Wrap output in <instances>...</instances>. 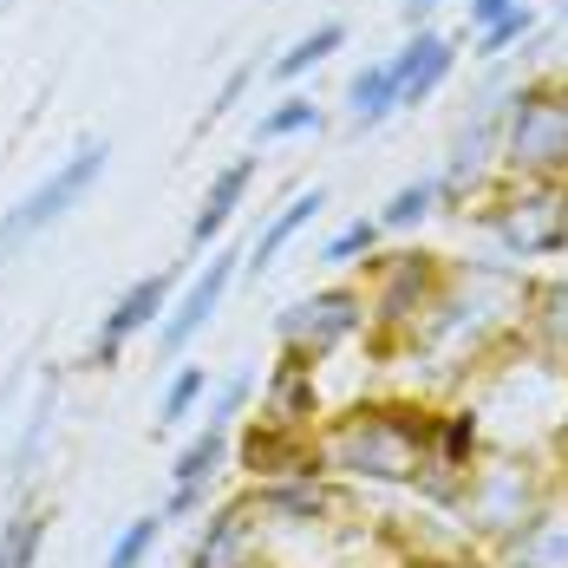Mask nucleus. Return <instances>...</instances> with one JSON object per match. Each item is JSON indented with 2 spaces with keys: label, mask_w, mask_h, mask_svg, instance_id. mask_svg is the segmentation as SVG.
Masks as SVG:
<instances>
[{
  "label": "nucleus",
  "mask_w": 568,
  "mask_h": 568,
  "mask_svg": "<svg viewBox=\"0 0 568 568\" xmlns=\"http://www.w3.org/2000/svg\"><path fill=\"white\" fill-rule=\"evenodd\" d=\"M314 457L341 484H386L412 490V477L432 457V405L412 398H366L314 425Z\"/></svg>",
  "instance_id": "obj_1"
},
{
  "label": "nucleus",
  "mask_w": 568,
  "mask_h": 568,
  "mask_svg": "<svg viewBox=\"0 0 568 568\" xmlns=\"http://www.w3.org/2000/svg\"><path fill=\"white\" fill-rule=\"evenodd\" d=\"M210 504H216V490H210V484H171V497H164L158 510H164V523H196Z\"/></svg>",
  "instance_id": "obj_33"
},
{
  "label": "nucleus",
  "mask_w": 568,
  "mask_h": 568,
  "mask_svg": "<svg viewBox=\"0 0 568 568\" xmlns=\"http://www.w3.org/2000/svg\"><path fill=\"white\" fill-rule=\"evenodd\" d=\"M504 176H536V183H568V79L536 72L516 79L504 105Z\"/></svg>",
  "instance_id": "obj_4"
},
{
  "label": "nucleus",
  "mask_w": 568,
  "mask_h": 568,
  "mask_svg": "<svg viewBox=\"0 0 568 568\" xmlns=\"http://www.w3.org/2000/svg\"><path fill=\"white\" fill-rule=\"evenodd\" d=\"M255 72H262V59H242V65H229L223 85L210 92V105H203V118H196V131H210V124H223L242 99H248V85H255Z\"/></svg>",
  "instance_id": "obj_32"
},
{
  "label": "nucleus",
  "mask_w": 568,
  "mask_h": 568,
  "mask_svg": "<svg viewBox=\"0 0 568 568\" xmlns=\"http://www.w3.org/2000/svg\"><path fill=\"white\" fill-rule=\"evenodd\" d=\"M53 425H59V366H47V373H40V386H33L27 418H20V438L7 445V457H0V470H7V484H13V497H27L33 470L47 464V452H53Z\"/></svg>",
  "instance_id": "obj_17"
},
{
  "label": "nucleus",
  "mask_w": 568,
  "mask_h": 568,
  "mask_svg": "<svg viewBox=\"0 0 568 568\" xmlns=\"http://www.w3.org/2000/svg\"><path fill=\"white\" fill-rule=\"evenodd\" d=\"M562 484H568V457H562Z\"/></svg>",
  "instance_id": "obj_39"
},
{
  "label": "nucleus",
  "mask_w": 568,
  "mask_h": 568,
  "mask_svg": "<svg viewBox=\"0 0 568 568\" xmlns=\"http://www.w3.org/2000/svg\"><path fill=\"white\" fill-rule=\"evenodd\" d=\"M47 536H53V504L20 497L13 510L0 516V568H40Z\"/></svg>",
  "instance_id": "obj_20"
},
{
  "label": "nucleus",
  "mask_w": 568,
  "mask_h": 568,
  "mask_svg": "<svg viewBox=\"0 0 568 568\" xmlns=\"http://www.w3.org/2000/svg\"><path fill=\"white\" fill-rule=\"evenodd\" d=\"M242 242H223V248H210V262H196L190 275H183V287L171 294V307H164V321L151 327L158 334V353L164 359H183L190 346L210 334V321L223 314V301H229V287L242 282Z\"/></svg>",
  "instance_id": "obj_8"
},
{
  "label": "nucleus",
  "mask_w": 568,
  "mask_h": 568,
  "mask_svg": "<svg viewBox=\"0 0 568 568\" xmlns=\"http://www.w3.org/2000/svg\"><path fill=\"white\" fill-rule=\"evenodd\" d=\"M255 176H262V158H229L223 171L210 176V190H203V203H196V216H190V248L223 242V229L235 223V210L248 203Z\"/></svg>",
  "instance_id": "obj_19"
},
{
  "label": "nucleus",
  "mask_w": 568,
  "mask_h": 568,
  "mask_svg": "<svg viewBox=\"0 0 568 568\" xmlns=\"http://www.w3.org/2000/svg\"><path fill=\"white\" fill-rule=\"evenodd\" d=\"M248 504L262 516V529L282 536H327L353 516V484L307 470V477H275V484H248Z\"/></svg>",
  "instance_id": "obj_9"
},
{
  "label": "nucleus",
  "mask_w": 568,
  "mask_h": 568,
  "mask_svg": "<svg viewBox=\"0 0 568 568\" xmlns=\"http://www.w3.org/2000/svg\"><path fill=\"white\" fill-rule=\"evenodd\" d=\"M393 112H398L393 59H366V65L346 79V124H353V131H379Z\"/></svg>",
  "instance_id": "obj_21"
},
{
  "label": "nucleus",
  "mask_w": 568,
  "mask_h": 568,
  "mask_svg": "<svg viewBox=\"0 0 568 568\" xmlns=\"http://www.w3.org/2000/svg\"><path fill=\"white\" fill-rule=\"evenodd\" d=\"M235 470L248 477V484H275V477H307V470H321V457H314V432H287V425H268V418H248V425H235Z\"/></svg>",
  "instance_id": "obj_12"
},
{
  "label": "nucleus",
  "mask_w": 568,
  "mask_h": 568,
  "mask_svg": "<svg viewBox=\"0 0 568 568\" xmlns=\"http://www.w3.org/2000/svg\"><path fill=\"white\" fill-rule=\"evenodd\" d=\"M379 242H386V229H379V216H353V223H341L327 242H321V268H334V275H346V268H359L366 255H379Z\"/></svg>",
  "instance_id": "obj_29"
},
{
  "label": "nucleus",
  "mask_w": 568,
  "mask_h": 568,
  "mask_svg": "<svg viewBox=\"0 0 568 568\" xmlns=\"http://www.w3.org/2000/svg\"><path fill=\"white\" fill-rule=\"evenodd\" d=\"M562 27H568V0H562Z\"/></svg>",
  "instance_id": "obj_38"
},
{
  "label": "nucleus",
  "mask_w": 568,
  "mask_h": 568,
  "mask_svg": "<svg viewBox=\"0 0 568 568\" xmlns=\"http://www.w3.org/2000/svg\"><path fill=\"white\" fill-rule=\"evenodd\" d=\"M255 393H262V412H255V418H268V425L314 432V425L327 418V405H321V366L301 359V353H282V359L255 379Z\"/></svg>",
  "instance_id": "obj_14"
},
{
  "label": "nucleus",
  "mask_w": 568,
  "mask_h": 568,
  "mask_svg": "<svg viewBox=\"0 0 568 568\" xmlns=\"http://www.w3.org/2000/svg\"><path fill=\"white\" fill-rule=\"evenodd\" d=\"M484 452H490V438H484V412H477V405H445V412H432V457L470 470Z\"/></svg>",
  "instance_id": "obj_23"
},
{
  "label": "nucleus",
  "mask_w": 568,
  "mask_h": 568,
  "mask_svg": "<svg viewBox=\"0 0 568 568\" xmlns=\"http://www.w3.org/2000/svg\"><path fill=\"white\" fill-rule=\"evenodd\" d=\"M321 210H327V190H321V183H314V190H294L282 210H268V223L255 229V242H248V255H242V275H248V282H262L287 248H294V235L314 223Z\"/></svg>",
  "instance_id": "obj_18"
},
{
  "label": "nucleus",
  "mask_w": 568,
  "mask_h": 568,
  "mask_svg": "<svg viewBox=\"0 0 568 568\" xmlns=\"http://www.w3.org/2000/svg\"><path fill=\"white\" fill-rule=\"evenodd\" d=\"M248 405H255V373L235 366V373H223V379H210V398H203L196 425H223V432H235V425L248 418Z\"/></svg>",
  "instance_id": "obj_31"
},
{
  "label": "nucleus",
  "mask_w": 568,
  "mask_h": 568,
  "mask_svg": "<svg viewBox=\"0 0 568 568\" xmlns=\"http://www.w3.org/2000/svg\"><path fill=\"white\" fill-rule=\"evenodd\" d=\"M484 235L510 262H549L568 255V183H536V176H497L477 196Z\"/></svg>",
  "instance_id": "obj_5"
},
{
  "label": "nucleus",
  "mask_w": 568,
  "mask_h": 568,
  "mask_svg": "<svg viewBox=\"0 0 568 568\" xmlns=\"http://www.w3.org/2000/svg\"><path fill=\"white\" fill-rule=\"evenodd\" d=\"M105 164H112V138H79V144H72L20 203H7V210H0V262H20L47 229L65 223V216L99 190Z\"/></svg>",
  "instance_id": "obj_6"
},
{
  "label": "nucleus",
  "mask_w": 568,
  "mask_h": 568,
  "mask_svg": "<svg viewBox=\"0 0 568 568\" xmlns=\"http://www.w3.org/2000/svg\"><path fill=\"white\" fill-rule=\"evenodd\" d=\"M164 510H144L131 516L124 529H118L112 542H105V568H151V556H158V542H164Z\"/></svg>",
  "instance_id": "obj_30"
},
{
  "label": "nucleus",
  "mask_w": 568,
  "mask_h": 568,
  "mask_svg": "<svg viewBox=\"0 0 568 568\" xmlns=\"http://www.w3.org/2000/svg\"><path fill=\"white\" fill-rule=\"evenodd\" d=\"M373 216H379L386 235H412V229H425L432 216H445V210H438V176H412V183H398Z\"/></svg>",
  "instance_id": "obj_25"
},
{
  "label": "nucleus",
  "mask_w": 568,
  "mask_h": 568,
  "mask_svg": "<svg viewBox=\"0 0 568 568\" xmlns=\"http://www.w3.org/2000/svg\"><path fill=\"white\" fill-rule=\"evenodd\" d=\"M366 334V287L359 282H327L314 287V294H301V301H287L282 314H275V341L282 353H301V359H334L341 346H353Z\"/></svg>",
  "instance_id": "obj_7"
},
{
  "label": "nucleus",
  "mask_w": 568,
  "mask_h": 568,
  "mask_svg": "<svg viewBox=\"0 0 568 568\" xmlns=\"http://www.w3.org/2000/svg\"><path fill=\"white\" fill-rule=\"evenodd\" d=\"M529 40H536V0L510 7V13L490 20V27H477V33H470V59H477V65H497V59H510L516 47H529Z\"/></svg>",
  "instance_id": "obj_27"
},
{
  "label": "nucleus",
  "mask_w": 568,
  "mask_h": 568,
  "mask_svg": "<svg viewBox=\"0 0 568 568\" xmlns=\"http://www.w3.org/2000/svg\"><path fill=\"white\" fill-rule=\"evenodd\" d=\"M327 118H321V105L307 99V92H282L268 112L255 118V144H287V138H314Z\"/></svg>",
  "instance_id": "obj_28"
},
{
  "label": "nucleus",
  "mask_w": 568,
  "mask_h": 568,
  "mask_svg": "<svg viewBox=\"0 0 568 568\" xmlns=\"http://www.w3.org/2000/svg\"><path fill=\"white\" fill-rule=\"evenodd\" d=\"M229 452H235V432H223V425H196L183 445H176L171 457V484H210L216 490V477L229 470Z\"/></svg>",
  "instance_id": "obj_22"
},
{
  "label": "nucleus",
  "mask_w": 568,
  "mask_h": 568,
  "mask_svg": "<svg viewBox=\"0 0 568 568\" xmlns=\"http://www.w3.org/2000/svg\"><path fill=\"white\" fill-rule=\"evenodd\" d=\"M516 346H523L529 359L568 373V275H529V282H523Z\"/></svg>",
  "instance_id": "obj_13"
},
{
  "label": "nucleus",
  "mask_w": 568,
  "mask_h": 568,
  "mask_svg": "<svg viewBox=\"0 0 568 568\" xmlns=\"http://www.w3.org/2000/svg\"><path fill=\"white\" fill-rule=\"evenodd\" d=\"M490 556H497V568H568V484L562 477H556V490L536 510L523 516V529L510 542H497Z\"/></svg>",
  "instance_id": "obj_15"
},
{
  "label": "nucleus",
  "mask_w": 568,
  "mask_h": 568,
  "mask_svg": "<svg viewBox=\"0 0 568 568\" xmlns=\"http://www.w3.org/2000/svg\"><path fill=\"white\" fill-rule=\"evenodd\" d=\"M183 568H268V529L262 516L242 497H223L196 516V536H190V562Z\"/></svg>",
  "instance_id": "obj_11"
},
{
  "label": "nucleus",
  "mask_w": 568,
  "mask_h": 568,
  "mask_svg": "<svg viewBox=\"0 0 568 568\" xmlns=\"http://www.w3.org/2000/svg\"><path fill=\"white\" fill-rule=\"evenodd\" d=\"M457 72V40L445 27H412L405 47L393 53V79H398V112L405 105H425L445 79Z\"/></svg>",
  "instance_id": "obj_16"
},
{
  "label": "nucleus",
  "mask_w": 568,
  "mask_h": 568,
  "mask_svg": "<svg viewBox=\"0 0 568 568\" xmlns=\"http://www.w3.org/2000/svg\"><path fill=\"white\" fill-rule=\"evenodd\" d=\"M510 7H523V0H464V20H470V33H477V27H490V20H504Z\"/></svg>",
  "instance_id": "obj_35"
},
{
  "label": "nucleus",
  "mask_w": 568,
  "mask_h": 568,
  "mask_svg": "<svg viewBox=\"0 0 568 568\" xmlns=\"http://www.w3.org/2000/svg\"><path fill=\"white\" fill-rule=\"evenodd\" d=\"M183 275H190L183 262H164V268H144L138 282H124V294L105 307V321H99V334H92V346H85V359H79V366H92V373L118 366V359H124V346L164 321V307H171V294L183 287Z\"/></svg>",
  "instance_id": "obj_10"
},
{
  "label": "nucleus",
  "mask_w": 568,
  "mask_h": 568,
  "mask_svg": "<svg viewBox=\"0 0 568 568\" xmlns=\"http://www.w3.org/2000/svg\"><path fill=\"white\" fill-rule=\"evenodd\" d=\"M366 268V341L379 359H398V353H412L418 341V327H425V314H432V301H438V287H445V255H432V248H398V255H366L359 262Z\"/></svg>",
  "instance_id": "obj_3"
},
{
  "label": "nucleus",
  "mask_w": 568,
  "mask_h": 568,
  "mask_svg": "<svg viewBox=\"0 0 568 568\" xmlns=\"http://www.w3.org/2000/svg\"><path fill=\"white\" fill-rule=\"evenodd\" d=\"M562 457H568V425H562Z\"/></svg>",
  "instance_id": "obj_37"
},
{
  "label": "nucleus",
  "mask_w": 568,
  "mask_h": 568,
  "mask_svg": "<svg viewBox=\"0 0 568 568\" xmlns=\"http://www.w3.org/2000/svg\"><path fill=\"white\" fill-rule=\"evenodd\" d=\"M203 398H210V366H190V359H176L171 379H164V393H158V432L190 425V418L203 412Z\"/></svg>",
  "instance_id": "obj_26"
},
{
  "label": "nucleus",
  "mask_w": 568,
  "mask_h": 568,
  "mask_svg": "<svg viewBox=\"0 0 568 568\" xmlns=\"http://www.w3.org/2000/svg\"><path fill=\"white\" fill-rule=\"evenodd\" d=\"M438 7H445V0H398V20H405V33H412V27H432V20H438Z\"/></svg>",
  "instance_id": "obj_36"
},
{
  "label": "nucleus",
  "mask_w": 568,
  "mask_h": 568,
  "mask_svg": "<svg viewBox=\"0 0 568 568\" xmlns=\"http://www.w3.org/2000/svg\"><path fill=\"white\" fill-rule=\"evenodd\" d=\"M341 47H346V20H321V27H307L301 40H287L282 53L268 59V79H275V85H301L314 65H327Z\"/></svg>",
  "instance_id": "obj_24"
},
{
  "label": "nucleus",
  "mask_w": 568,
  "mask_h": 568,
  "mask_svg": "<svg viewBox=\"0 0 568 568\" xmlns=\"http://www.w3.org/2000/svg\"><path fill=\"white\" fill-rule=\"evenodd\" d=\"M556 477H562V470H549L536 452H484L470 464L464 497H457V510H452L457 536H464L470 549L510 542L516 529H523V516L556 490Z\"/></svg>",
  "instance_id": "obj_2"
},
{
  "label": "nucleus",
  "mask_w": 568,
  "mask_h": 568,
  "mask_svg": "<svg viewBox=\"0 0 568 568\" xmlns=\"http://www.w3.org/2000/svg\"><path fill=\"white\" fill-rule=\"evenodd\" d=\"M405 568H497V562H484V556L464 542V549H445V556H418V562H405Z\"/></svg>",
  "instance_id": "obj_34"
}]
</instances>
